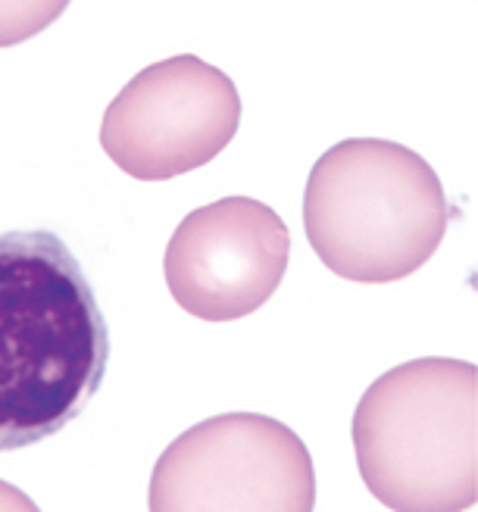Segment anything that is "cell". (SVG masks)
<instances>
[{"mask_svg": "<svg viewBox=\"0 0 478 512\" xmlns=\"http://www.w3.org/2000/svg\"><path fill=\"white\" fill-rule=\"evenodd\" d=\"M110 328L54 232L0 235V453L60 434L100 391Z\"/></svg>", "mask_w": 478, "mask_h": 512, "instance_id": "obj_1", "label": "cell"}, {"mask_svg": "<svg viewBox=\"0 0 478 512\" xmlns=\"http://www.w3.org/2000/svg\"><path fill=\"white\" fill-rule=\"evenodd\" d=\"M447 222L450 203L438 172L397 141H338L307 178L310 247L347 281L388 285L419 272L441 247Z\"/></svg>", "mask_w": 478, "mask_h": 512, "instance_id": "obj_2", "label": "cell"}, {"mask_svg": "<svg viewBox=\"0 0 478 512\" xmlns=\"http://www.w3.org/2000/svg\"><path fill=\"white\" fill-rule=\"evenodd\" d=\"M350 438L363 484L391 512H466L478 500L475 366H394L360 397Z\"/></svg>", "mask_w": 478, "mask_h": 512, "instance_id": "obj_3", "label": "cell"}, {"mask_svg": "<svg viewBox=\"0 0 478 512\" xmlns=\"http://www.w3.org/2000/svg\"><path fill=\"white\" fill-rule=\"evenodd\" d=\"M307 444L272 416L225 413L182 431L150 475V512H313Z\"/></svg>", "mask_w": 478, "mask_h": 512, "instance_id": "obj_4", "label": "cell"}, {"mask_svg": "<svg viewBox=\"0 0 478 512\" xmlns=\"http://www.w3.org/2000/svg\"><path fill=\"white\" fill-rule=\"evenodd\" d=\"M241 125V97L194 54L141 69L100 122V147L138 182H169L213 163Z\"/></svg>", "mask_w": 478, "mask_h": 512, "instance_id": "obj_5", "label": "cell"}, {"mask_svg": "<svg viewBox=\"0 0 478 512\" xmlns=\"http://www.w3.org/2000/svg\"><path fill=\"white\" fill-rule=\"evenodd\" d=\"M291 232L266 203L222 197L188 213L172 232L163 275L172 300L194 319L235 322L279 291Z\"/></svg>", "mask_w": 478, "mask_h": 512, "instance_id": "obj_6", "label": "cell"}, {"mask_svg": "<svg viewBox=\"0 0 478 512\" xmlns=\"http://www.w3.org/2000/svg\"><path fill=\"white\" fill-rule=\"evenodd\" d=\"M0 512H41V509L35 506L29 494L19 491L16 484L0 478Z\"/></svg>", "mask_w": 478, "mask_h": 512, "instance_id": "obj_7", "label": "cell"}]
</instances>
